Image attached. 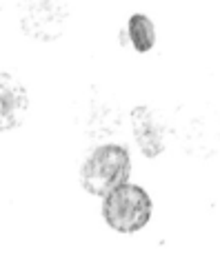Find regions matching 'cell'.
Returning a JSON list of instances; mask_svg holds the SVG:
<instances>
[{
  "label": "cell",
  "instance_id": "cell-3",
  "mask_svg": "<svg viewBox=\"0 0 220 253\" xmlns=\"http://www.w3.org/2000/svg\"><path fill=\"white\" fill-rule=\"evenodd\" d=\"M129 31H132L133 44L138 51H147L154 44V25L149 22V18H145L142 13H136L129 22Z\"/></svg>",
  "mask_w": 220,
  "mask_h": 253
},
{
  "label": "cell",
  "instance_id": "cell-1",
  "mask_svg": "<svg viewBox=\"0 0 220 253\" xmlns=\"http://www.w3.org/2000/svg\"><path fill=\"white\" fill-rule=\"evenodd\" d=\"M132 173V160L127 149L118 144L98 147L83 167V187L93 196L107 198L111 191L127 184Z\"/></svg>",
  "mask_w": 220,
  "mask_h": 253
},
{
  "label": "cell",
  "instance_id": "cell-2",
  "mask_svg": "<svg viewBox=\"0 0 220 253\" xmlns=\"http://www.w3.org/2000/svg\"><path fill=\"white\" fill-rule=\"evenodd\" d=\"M102 215H105V222L116 231L136 233L149 222L151 200L145 189L127 182L105 198Z\"/></svg>",
  "mask_w": 220,
  "mask_h": 253
}]
</instances>
